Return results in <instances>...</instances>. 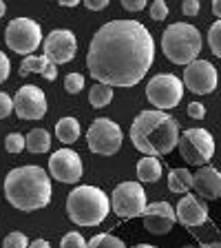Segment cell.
I'll use <instances>...</instances> for the list:
<instances>
[{
	"mask_svg": "<svg viewBox=\"0 0 221 248\" xmlns=\"http://www.w3.org/2000/svg\"><path fill=\"white\" fill-rule=\"evenodd\" d=\"M5 11H7V7H5V2H2V0H0V18H2V16H5Z\"/></svg>",
	"mask_w": 221,
	"mask_h": 248,
	"instance_id": "b9f144b4",
	"label": "cell"
},
{
	"mask_svg": "<svg viewBox=\"0 0 221 248\" xmlns=\"http://www.w3.org/2000/svg\"><path fill=\"white\" fill-rule=\"evenodd\" d=\"M146 98L160 111L173 108L184 98V82L173 73H160L146 84Z\"/></svg>",
	"mask_w": 221,
	"mask_h": 248,
	"instance_id": "52a82bcc",
	"label": "cell"
},
{
	"mask_svg": "<svg viewBox=\"0 0 221 248\" xmlns=\"http://www.w3.org/2000/svg\"><path fill=\"white\" fill-rule=\"evenodd\" d=\"M87 248H126L124 246V242L119 237H115V235H95V237L88 242Z\"/></svg>",
	"mask_w": 221,
	"mask_h": 248,
	"instance_id": "cb8c5ba5",
	"label": "cell"
},
{
	"mask_svg": "<svg viewBox=\"0 0 221 248\" xmlns=\"http://www.w3.org/2000/svg\"><path fill=\"white\" fill-rule=\"evenodd\" d=\"M162 177V164L155 155H144L137 162V180L139 182H157Z\"/></svg>",
	"mask_w": 221,
	"mask_h": 248,
	"instance_id": "ac0fdd59",
	"label": "cell"
},
{
	"mask_svg": "<svg viewBox=\"0 0 221 248\" xmlns=\"http://www.w3.org/2000/svg\"><path fill=\"white\" fill-rule=\"evenodd\" d=\"M82 160L80 155L71 149H60L51 155L49 160V173L56 177L58 182H67V184H75L82 177Z\"/></svg>",
	"mask_w": 221,
	"mask_h": 248,
	"instance_id": "5bb4252c",
	"label": "cell"
},
{
	"mask_svg": "<svg viewBox=\"0 0 221 248\" xmlns=\"http://www.w3.org/2000/svg\"><path fill=\"white\" fill-rule=\"evenodd\" d=\"M88 244L84 242V237L80 232H67L60 242V248H87Z\"/></svg>",
	"mask_w": 221,
	"mask_h": 248,
	"instance_id": "f1b7e54d",
	"label": "cell"
},
{
	"mask_svg": "<svg viewBox=\"0 0 221 248\" xmlns=\"http://www.w3.org/2000/svg\"><path fill=\"white\" fill-rule=\"evenodd\" d=\"M181 11H184V16H188V18L197 16V14H199V0H184Z\"/></svg>",
	"mask_w": 221,
	"mask_h": 248,
	"instance_id": "836d02e7",
	"label": "cell"
},
{
	"mask_svg": "<svg viewBox=\"0 0 221 248\" xmlns=\"http://www.w3.org/2000/svg\"><path fill=\"white\" fill-rule=\"evenodd\" d=\"M5 197L18 211H40L51 202V182L40 166L14 169L5 180Z\"/></svg>",
	"mask_w": 221,
	"mask_h": 248,
	"instance_id": "3957f363",
	"label": "cell"
},
{
	"mask_svg": "<svg viewBox=\"0 0 221 248\" xmlns=\"http://www.w3.org/2000/svg\"><path fill=\"white\" fill-rule=\"evenodd\" d=\"M29 248H51L49 246V242H44V239H36V242H31Z\"/></svg>",
	"mask_w": 221,
	"mask_h": 248,
	"instance_id": "74e56055",
	"label": "cell"
},
{
	"mask_svg": "<svg viewBox=\"0 0 221 248\" xmlns=\"http://www.w3.org/2000/svg\"><path fill=\"white\" fill-rule=\"evenodd\" d=\"M62 7H75L77 2H82V0H58Z\"/></svg>",
	"mask_w": 221,
	"mask_h": 248,
	"instance_id": "ab89813d",
	"label": "cell"
},
{
	"mask_svg": "<svg viewBox=\"0 0 221 248\" xmlns=\"http://www.w3.org/2000/svg\"><path fill=\"white\" fill-rule=\"evenodd\" d=\"M179 124L166 111H142L131 124V142L144 155H168L179 144Z\"/></svg>",
	"mask_w": 221,
	"mask_h": 248,
	"instance_id": "7a4b0ae2",
	"label": "cell"
},
{
	"mask_svg": "<svg viewBox=\"0 0 221 248\" xmlns=\"http://www.w3.org/2000/svg\"><path fill=\"white\" fill-rule=\"evenodd\" d=\"M122 7L126 11H142L146 7V0H122Z\"/></svg>",
	"mask_w": 221,
	"mask_h": 248,
	"instance_id": "e575fe53",
	"label": "cell"
},
{
	"mask_svg": "<svg viewBox=\"0 0 221 248\" xmlns=\"http://www.w3.org/2000/svg\"><path fill=\"white\" fill-rule=\"evenodd\" d=\"M56 135L60 142L64 144H73L77 138H80V124H77L75 118H62L60 122L56 124Z\"/></svg>",
	"mask_w": 221,
	"mask_h": 248,
	"instance_id": "ffe728a7",
	"label": "cell"
},
{
	"mask_svg": "<svg viewBox=\"0 0 221 248\" xmlns=\"http://www.w3.org/2000/svg\"><path fill=\"white\" fill-rule=\"evenodd\" d=\"M111 206L119 217H137L146 211V193L139 182H122L111 195Z\"/></svg>",
	"mask_w": 221,
	"mask_h": 248,
	"instance_id": "30bf717a",
	"label": "cell"
},
{
	"mask_svg": "<svg viewBox=\"0 0 221 248\" xmlns=\"http://www.w3.org/2000/svg\"><path fill=\"white\" fill-rule=\"evenodd\" d=\"M51 146V135L44 129H31L27 133V151L31 153H46Z\"/></svg>",
	"mask_w": 221,
	"mask_h": 248,
	"instance_id": "44dd1931",
	"label": "cell"
},
{
	"mask_svg": "<svg viewBox=\"0 0 221 248\" xmlns=\"http://www.w3.org/2000/svg\"><path fill=\"white\" fill-rule=\"evenodd\" d=\"M166 16H168V5H166L164 0H155L153 5H150V18L153 20H164Z\"/></svg>",
	"mask_w": 221,
	"mask_h": 248,
	"instance_id": "f546056e",
	"label": "cell"
},
{
	"mask_svg": "<svg viewBox=\"0 0 221 248\" xmlns=\"http://www.w3.org/2000/svg\"><path fill=\"white\" fill-rule=\"evenodd\" d=\"M64 89H67V93H71V95L80 93L84 89V76L82 73H69V76L64 78Z\"/></svg>",
	"mask_w": 221,
	"mask_h": 248,
	"instance_id": "83f0119b",
	"label": "cell"
},
{
	"mask_svg": "<svg viewBox=\"0 0 221 248\" xmlns=\"http://www.w3.org/2000/svg\"><path fill=\"white\" fill-rule=\"evenodd\" d=\"M192 188L204 200H217L221 197V173L212 166H199L192 175Z\"/></svg>",
	"mask_w": 221,
	"mask_h": 248,
	"instance_id": "e0dca14e",
	"label": "cell"
},
{
	"mask_svg": "<svg viewBox=\"0 0 221 248\" xmlns=\"http://www.w3.org/2000/svg\"><path fill=\"white\" fill-rule=\"evenodd\" d=\"M108 2H111V0H84L87 9H91V11H102V9H106Z\"/></svg>",
	"mask_w": 221,
	"mask_h": 248,
	"instance_id": "d590c367",
	"label": "cell"
},
{
	"mask_svg": "<svg viewBox=\"0 0 221 248\" xmlns=\"http://www.w3.org/2000/svg\"><path fill=\"white\" fill-rule=\"evenodd\" d=\"M177 149L184 162L192 166H204L215 155V140L206 129H188L179 135Z\"/></svg>",
	"mask_w": 221,
	"mask_h": 248,
	"instance_id": "ba28073f",
	"label": "cell"
},
{
	"mask_svg": "<svg viewBox=\"0 0 221 248\" xmlns=\"http://www.w3.org/2000/svg\"><path fill=\"white\" fill-rule=\"evenodd\" d=\"M5 42L14 53L29 56L42 42L40 25L36 20H31V18H14L5 29Z\"/></svg>",
	"mask_w": 221,
	"mask_h": 248,
	"instance_id": "8992f818",
	"label": "cell"
},
{
	"mask_svg": "<svg viewBox=\"0 0 221 248\" xmlns=\"http://www.w3.org/2000/svg\"><path fill=\"white\" fill-rule=\"evenodd\" d=\"M14 111L20 120H40L46 113V95L36 84H25L14 95Z\"/></svg>",
	"mask_w": 221,
	"mask_h": 248,
	"instance_id": "8fae6325",
	"label": "cell"
},
{
	"mask_svg": "<svg viewBox=\"0 0 221 248\" xmlns=\"http://www.w3.org/2000/svg\"><path fill=\"white\" fill-rule=\"evenodd\" d=\"M155 60V42L142 22L111 20L98 29L88 46L87 67L98 82L135 87Z\"/></svg>",
	"mask_w": 221,
	"mask_h": 248,
	"instance_id": "6da1fadb",
	"label": "cell"
},
{
	"mask_svg": "<svg viewBox=\"0 0 221 248\" xmlns=\"http://www.w3.org/2000/svg\"><path fill=\"white\" fill-rule=\"evenodd\" d=\"M177 219L184 226H201L208 219V206L197 195H184L175 208Z\"/></svg>",
	"mask_w": 221,
	"mask_h": 248,
	"instance_id": "2e32d148",
	"label": "cell"
},
{
	"mask_svg": "<svg viewBox=\"0 0 221 248\" xmlns=\"http://www.w3.org/2000/svg\"><path fill=\"white\" fill-rule=\"evenodd\" d=\"M111 211V200L98 186H77L67 197L69 219L77 226H98Z\"/></svg>",
	"mask_w": 221,
	"mask_h": 248,
	"instance_id": "277c9868",
	"label": "cell"
},
{
	"mask_svg": "<svg viewBox=\"0 0 221 248\" xmlns=\"http://www.w3.org/2000/svg\"><path fill=\"white\" fill-rule=\"evenodd\" d=\"M184 248H201V246H192V244H188V246H184Z\"/></svg>",
	"mask_w": 221,
	"mask_h": 248,
	"instance_id": "ee69618b",
	"label": "cell"
},
{
	"mask_svg": "<svg viewBox=\"0 0 221 248\" xmlns=\"http://www.w3.org/2000/svg\"><path fill=\"white\" fill-rule=\"evenodd\" d=\"M51 64V60L46 56H40V58H36V56H27L25 60H22V64H20V76H29V73H44L46 71V67Z\"/></svg>",
	"mask_w": 221,
	"mask_h": 248,
	"instance_id": "603a6c76",
	"label": "cell"
},
{
	"mask_svg": "<svg viewBox=\"0 0 221 248\" xmlns=\"http://www.w3.org/2000/svg\"><path fill=\"white\" fill-rule=\"evenodd\" d=\"M212 14L221 18V0H212Z\"/></svg>",
	"mask_w": 221,
	"mask_h": 248,
	"instance_id": "f35d334b",
	"label": "cell"
},
{
	"mask_svg": "<svg viewBox=\"0 0 221 248\" xmlns=\"http://www.w3.org/2000/svg\"><path fill=\"white\" fill-rule=\"evenodd\" d=\"M5 149L9 153H20V151L27 149V135H20V133H9L5 138Z\"/></svg>",
	"mask_w": 221,
	"mask_h": 248,
	"instance_id": "484cf974",
	"label": "cell"
},
{
	"mask_svg": "<svg viewBox=\"0 0 221 248\" xmlns=\"http://www.w3.org/2000/svg\"><path fill=\"white\" fill-rule=\"evenodd\" d=\"M9 71H11V62L5 53L0 51V84L5 82L7 78H9Z\"/></svg>",
	"mask_w": 221,
	"mask_h": 248,
	"instance_id": "d6a6232c",
	"label": "cell"
},
{
	"mask_svg": "<svg viewBox=\"0 0 221 248\" xmlns=\"http://www.w3.org/2000/svg\"><path fill=\"white\" fill-rule=\"evenodd\" d=\"M162 51L173 64H184L188 67L197 60L201 51V33L197 27L188 22H175L166 27L162 36Z\"/></svg>",
	"mask_w": 221,
	"mask_h": 248,
	"instance_id": "5b68a950",
	"label": "cell"
},
{
	"mask_svg": "<svg viewBox=\"0 0 221 248\" xmlns=\"http://www.w3.org/2000/svg\"><path fill=\"white\" fill-rule=\"evenodd\" d=\"M168 188L177 195H184L192 188V175L188 169H173L168 173Z\"/></svg>",
	"mask_w": 221,
	"mask_h": 248,
	"instance_id": "d6986e66",
	"label": "cell"
},
{
	"mask_svg": "<svg viewBox=\"0 0 221 248\" xmlns=\"http://www.w3.org/2000/svg\"><path fill=\"white\" fill-rule=\"evenodd\" d=\"M56 67H58V64H53V62H51V64L46 67V71L42 73V78H44V80H49V82H53V80L58 78V69Z\"/></svg>",
	"mask_w": 221,
	"mask_h": 248,
	"instance_id": "8d00e7d4",
	"label": "cell"
},
{
	"mask_svg": "<svg viewBox=\"0 0 221 248\" xmlns=\"http://www.w3.org/2000/svg\"><path fill=\"white\" fill-rule=\"evenodd\" d=\"M11 111H14V100H11L7 93L0 91V120L9 118Z\"/></svg>",
	"mask_w": 221,
	"mask_h": 248,
	"instance_id": "4dcf8cb0",
	"label": "cell"
},
{
	"mask_svg": "<svg viewBox=\"0 0 221 248\" xmlns=\"http://www.w3.org/2000/svg\"><path fill=\"white\" fill-rule=\"evenodd\" d=\"M87 144L98 155H115L122 146V129L108 118L93 120L87 131Z\"/></svg>",
	"mask_w": 221,
	"mask_h": 248,
	"instance_id": "9c48e42d",
	"label": "cell"
},
{
	"mask_svg": "<svg viewBox=\"0 0 221 248\" xmlns=\"http://www.w3.org/2000/svg\"><path fill=\"white\" fill-rule=\"evenodd\" d=\"M2 248H29V239H27L25 232H9L5 237V242H2Z\"/></svg>",
	"mask_w": 221,
	"mask_h": 248,
	"instance_id": "4316f807",
	"label": "cell"
},
{
	"mask_svg": "<svg viewBox=\"0 0 221 248\" xmlns=\"http://www.w3.org/2000/svg\"><path fill=\"white\" fill-rule=\"evenodd\" d=\"M208 45H210V51L221 58V18L208 29Z\"/></svg>",
	"mask_w": 221,
	"mask_h": 248,
	"instance_id": "d4e9b609",
	"label": "cell"
},
{
	"mask_svg": "<svg viewBox=\"0 0 221 248\" xmlns=\"http://www.w3.org/2000/svg\"><path fill=\"white\" fill-rule=\"evenodd\" d=\"M188 115H191L192 120H204V115H206V107L201 102H191L188 104Z\"/></svg>",
	"mask_w": 221,
	"mask_h": 248,
	"instance_id": "1f68e13d",
	"label": "cell"
},
{
	"mask_svg": "<svg viewBox=\"0 0 221 248\" xmlns=\"http://www.w3.org/2000/svg\"><path fill=\"white\" fill-rule=\"evenodd\" d=\"M201 248H221V244L219 242H210V244H204Z\"/></svg>",
	"mask_w": 221,
	"mask_h": 248,
	"instance_id": "60d3db41",
	"label": "cell"
},
{
	"mask_svg": "<svg viewBox=\"0 0 221 248\" xmlns=\"http://www.w3.org/2000/svg\"><path fill=\"white\" fill-rule=\"evenodd\" d=\"M217 69L208 60H195L184 69V84L197 95H208L217 89Z\"/></svg>",
	"mask_w": 221,
	"mask_h": 248,
	"instance_id": "4fadbf2b",
	"label": "cell"
},
{
	"mask_svg": "<svg viewBox=\"0 0 221 248\" xmlns=\"http://www.w3.org/2000/svg\"><path fill=\"white\" fill-rule=\"evenodd\" d=\"M44 56L53 62V64H67L75 58L77 51V40L69 29H56L42 42Z\"/></svg>",
	"mask_w": 221,
	"mask_h": 248,
	"instance_id": "7c38bea8",
	"label": "cell"
},
{
	"mask_svg": "<svg viewBox=\"0 0 221 248\" xmlns=\"http://www.w3.org/2000/svg\"><path fill=\"white\" fill-rule=\"evenodd\" d=\"M142 217H144L146 231L153 232V235H166V232L173 231L177 222V213L173 211L168 202H155V204L146 206Z\"/></svg>",
	"mask_w": 221,
	"mask_h": 248,
	"instance_id": "9a60e30c",
	"label": "cell"
},
{
	"mask_svg": "<svg viewBox=\"0 0 221 248\" xmlns=\"http://www.w3.org/2000/svg\"><path fill=\"white\" fill-rule=\"evenodd\" d=\"M111 100H113V87H111V84L98 82L88 91V102L95 108H102V107H106V104H111Z\"/></svg>",
	"mask_w": 221,
	"mask_h": 248,
	"instance_id": "7402d4cb",
	"label": "cell"
},
{
	"mask_svg": "<svg viewBox=\"0 0 221 248\" xmlns=\"http://www.w3.org/2000/svg\"><path fill=\"white\" fill-rule=\"evenodd\" d=\"M137 248H155V246H150V244H139Z\"/></svg>",
	"mask_w": 221,
	"mask_h": 248,
	"instance_id": "7bdbcfd3",
	"label": "cell"
}]
</instances>
